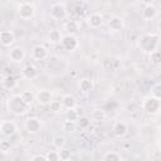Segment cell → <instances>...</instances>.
<instances>
[{
    "label": "cell",
    "mask_w": 161,
    "mask_h": 161,
    "mask_svg": "<svg viewBox=\"0 0 161 161\" xmlns=\"http://www.w3.org/2000/svg\"><path fill=\"white\" fill-rule=\"evenodd\" d=\"M63 36H64V35H63L62 31L58 30V29H52V30L48 33V40H49L52 44H59V43H62Z\"/></svg>",
    "instance_id": "44dd1931"
},
{
    "label": "cell",
    "mask_w": 161,
    "mask_h": 161,
    "mask_svg": "<svg viewBox=\"0 0 161 161\" xmlns=\"http://www.w3.org/2000/svg\"><path fill=\"white\" fill-rule=\"evenodd\" d=\"M62 106L64 109H74L77 107V99L72 94H64L62 97Z\"/></svg>",
    "instance_id": "ffe728a7"
},
{
    "label": "cell",
    "mask_w": 161,
    "mask_h": 161,
    "mask_svg": "<svg viewBox=\"0 0 161 161\" xmlns=\"http://www.w3.org/2000/svg\"><path fill=\"white\" fill-rule=\"evenodd\" d=\"M106 117H107L106 111H103L101 108H97V109H94L92 112V119L96 121V122H102V121L106 119Z\"/></svg>",
    "instance_id": "603a6c76"
},
{
    "label": "cell",
    "mask_w": 161,
    "mask_h": 161,
    "mask_svg": "<svg viewBox=\"0 0 161 161\" xmlns=\"http://www.w3.org/2000/svg\"><path fill=\"white\" fill-rule=\"evenodd\" d=\"M108 29L111 30V31H113V33H118V31H121V30H123V28H125V20H123V18L122 16H119V15H113V16H111L109 19H108Z\"/></svg>",
    "instance_id": "30bf717a"
},
{
    "label": "cell",
    "mask_w": 161,
    "mask_h": 161,
    "mask_svg": "<svg viewBox=\"0 0 161 161\" xmlns=\"http://www.w3.org/2000/svg\"><path fill=\"white\" fill-rule=\"evenodd\" d=\"M18 131V125L13 119H3L0 122V132L5 137H10L15 135Z\"/></svg>",
    "instance_id": "8992f818"
},
{
    "label": "cell",
    "mask_w": 161,
    "mask_h": 161,
    "mask_svg": "<svg viewBox=\"0 0 161 161\" xmlns=\"http://www.w3.org/2000/svg\"><path fill=\"white\" fill-rule=\"evenodd\" d=\"M121 161H123V160H121Z\"/></svg>",
    "instance_id": "ab89813d"
},
{
    "label": "cell",
    "mask_w": 161,
    "mask_h": 161,
    "mask_svg": "<svg viewBox=\"0 0 161 161\" xmlns=\"http://www.w3.org/2000/svg\"><path fill=\"white\" fill-rule=\"evenodd\" d=\"M75 111H77V113H78L79 117H83V116H84V114H83V111H84V109H83L82 107H75Z\"/></svg>",
    "instance_id": "8d00e7d4"
},
{
    "label": "cell",
    "mask_w": 161,
    "mask_h": 161,
    "mask_svg": "<svg viewBox=\"0 0 161 161\" xmlns=\"http://www.w3.org/2000/svg\"><path fill=\"white\" fill-rule=\"evenodd\" d=\"M150 60L153 64H161V50H156L150 54Z\"/></svg>",
    "instance_id": "4dcf8cb0"
},
{
    "label": "cell",
    "mask_w": 161,
    "mask_h": 161,
    "mask_svg": "<svg viewBox=\"0 0 161 161\" xmlns=\"http://www.w3.org/2000/svg\"><path fill=\"white\" fill-rule=\"evenodd\" d=\"M157 31H158V34H161V20H158V23H157Z\"/></svg>",
    "instance_id": "74e56055"
},
{
    "label": "cell",
    "mask_w": 161,
    "mask_h": 161,
    "mask_svg": "<svg viewBox=\"0 0 161 161\" xmlns=\"http://www.w3.org/2000/svg\"><path fill=\"white\" fill-rule=\"evenodd\" d=\"M77 126L82 130H86L91 126V119L87 117V116H83V117H79L78 121H77Z\"/></svg>",
    "instance_id": "83f0119b"
},
{
    "label": "cell",
    "mask_w": 161,
    "mask_h": 161,
    "mask_svg": "<svg viewBox=\"0 0 161 161\" xmlns=\"http://www.w3.org/2000/svg\"><path fill=\"white\" fill-rule=\"evenodd\" d=\"M86 21H87L88 26H91L92 29H98L103 24V15L98 11H93L87 16Z\"/></svg>",
    "instance_id": "7c38bea8"
},
{
    "label": "cell",
    "mask_w": 161,
    "mask_h": 161,
    "mask_svg": "<svg viewBox=\"0 0 161 161\" xmlns=\"http://www.w3.org/2000/svg\"><path fill=\"white\" fill-rule=\"evenodd\" d=\"M1 84H3V87H4L5 89L11 91V89H14V88L18 86V79H16L15 75L8 74V75H4V77H3Z\"/></svg>",
    "instance_id": "d6986e66"
},
{
    "label": "cell",
    "mask_w": 161,
    "mask_h": 161,
    "mask_svg": "<svg viewBox=\"0 0 161 161\" xmlns=\"http://www.w3.org/2000/svg\"><path fill=\"white\" fill-rule=\"evenodd\" d=\"M16 13L20 19L29 20L35 15V5L29 1H21L16 6Z\"/></svg>",
    "instance_id": "277c9868"
},
{
    "label": "cell",
    "mask_w": 161,
    "mask_h": 161,
    "mask_svg": "<svg viewBox=\"0 0 161 161\" xmlns=\"http://www.w3.org/2000/svg\"><path fill=\"white\" fill-rule=\"evenodd\" d=\"M121 160L122 158H121L119 153H117L114 151H109V152L104 153V156L102 158V161H121Z\"/></svg>",
    "instance_id": "d4e9b609"
},
{
    "label": "cell",
    "mask_w": 161,
    "mask_h": 161,
    "mask_svg": "<svg viewBox=\"0 0 161 161\" xmlns=\"http://www.w3.org/2000/svg\"><path fill=\"white\" fill-rule=\"evenodd\" d=\"M0 43L3 47H11L15 43V35L11 30H1L0 31Z\"/></svg>",
    "instance_id": "e0dca14e"
},
{
    "label": "cell",
    "mask_w": 161,
    "mask_h": 161,
    "mask_svg": "<svg viewBox=\"0 0 161 161\" xmlns=\"http://www.w3.org/2000/svg\"><path fill=\"white\" fill-rule=\"evenodd\" d=\"M94 80L91 79V78H82L79 82H78V88L80 92L83 93H88L94 89Z\"/></svg>",
    "instance_id": "ac0fdd59"
},
{
    "label": "cell",
    "mask_w": 161,
    "mask_h": 161,
    "mask_svg": "<svg viewBox=\"0 0 161 161\" xmlns=\"http://www.w3.org/2000/svg\"><path fill=\"white\" fill-rule=\"evenodd\" d=\"M64 117H65L67 121H73V122H77L78 118H79V116H78L75 108H74V109H65Z\"/></svg>",
    "instance_id": "484cf974"
},
{
    "label": "cell",
    "mask_w": 161,
    "mask_h": 161,
    "mask_svg": "<svg viewBox=\"0 0 161 161\" xmlns=\"http://www.w3.org/2000/svg\"><path fill=\"white\" fill-rule=\"evenodd\" d=\"M64 30L67 31V34L75 35L79 31V23L77 20H68L64 24Z\"/></svg>",
    "instance_id": "7402d4cb"
},
{
    "label": "cell",
    "mask_w": 161,
    "mask_h": 161,
    "mask_svg": "<svg viewBox=\"0 0 161 161\" xmlns=\"http://www.w3.org/2000/svg\"><path fill=\"white\" fill-rule=\"evenodd\" d=\"M21 98L25 101V103H28L29 106L33 103V101L35 99V94L31 92V91H24V92H21Z\"/></svg>",
    "instance_id": "4316f807"
},
{
    "label": "cell",
    "mask_w": 161,
    "mask_h": 161,
    "mask_svg": "<svg viewBox=\"0 0 161 161\" xmlns=\"http://www.w3.org/2000/svg\"><path fill=\"white\" fill-rule=\"evenodd\" d=\"M30 55H31V58H33L34 60L40 62V60H44V59H47V58H48L49 52H48V49H47L44 45L38 44V45H34V47L31 48Z\"/></svg>",
    "instance_id": "8fae6325"
},
{
    "label": "cell",
    "mask_w": 161,
    "mask_h": 161,
    "mask_svg": "<svg viewBox=\"0 0 161 161\" xmlns=\"http://www.w3.org/2000/svg\"><path fill=\"white\" fill-rule=\"evenodd\" d=\"M160 106H161V101L152 96H147L142 101V111L151 116L160 113Z\"/></svg>",
    "instance_id": "3957f363"
},
{
    "label": "cell",
    "mask_w": 161,
    "mask_h": 161,
    "mask_svg": "<svg viewBox=\"0 0 161 161\" xmlns=\"http://www.w3.org/2000/svg\"><path fill=\"white\" fill-rule=\"evenodd\" d=\"M52 143H53V146H54L57 150H62V148H64V146H65V137H64L63 135H57V136L53 138Z\"/></svg>",
    "instance_id": "cb8c5ba5"
},
{
    "label": "cell",
    "mask_w": 161,
    "mask_h": 161,
    "mask_svg": "<svg viewBox=\"0 0 161 161\" xmlns=\"http://www.w3.org/2000/svg\"><path fill=\"white\" fill-rule=\"evenodd\" d=\"M38 75H39V72L36 67L33 64H28L21 69V77L26 80H34L38 78Z\"/></svg>",
    "instance_id": "9a60e30c"
},
{
    "label": "cell",
    "mask_w": 161,
    "mask_h": 161,
    "mask_svg": "<svg viewBox=\"0 0 161 161\" xmlns=\"http://www.w3.org/2000/svg\"><path fill=\"white\" fill-rule=\"evenodd\" d=\"M62 47L64 50L67 52H74L78 45H79V39L77 38V35H70V34H65L63 36V40H62Z\"/></svg>",
    "instance_id": "52a82bcc"
},
{
    "label": "cell",
    "mask_w": 161,
    "mask_h": 161,
    "mask_svg": "<svg viewBox=\"0 0 161 161\" xmlns=\"http://www.w3.org/2000/svg\"><path fill=\"white\" fill-rule=\"evenodd\" d=\"M25 58V50L21 47H13L9 50V59L14 63H21Z\"/></svg>",
    "instance_id": "5bb4252c"
},
{
    "label": "cell",
    "mask_w": 161,
    "mask_h": 161,
    "mask_svg": "<svg viewBox=\"0 0 161 161\" xmlns=\"http://www.w3.org/2000/svg\"><path fill=\"white\" fill-rule=\"evenodd\" d=\"M58 152H59V156H60V160H62V161H68V160L70 158V156H72L70 151L67 150V148H62V150H59Z\"/></svg>",
    "instance_id": "e575fe53"
},
{
    "label": "cell",
    "mask_w": 161,
    "mask_h": 161,
    "mask_svg": "<svg viewBox=\"0 0 161 161\" xmlns=\"http://www.w3.org/2000/svg\"><path fill=\"white\" fill-rule=\"evenodd\" d=\"M112 131H113V135L117 137V138H122L127 135L128 132V126L126 122L123 121H116L113 123V127H112Z\"/></svg>",
    "instance_id": "2e32d148"
},
{
    "label": "cell",
    "mask_w": 161,
    "mask_h": 161,
    "mask_svg": "<svg viewBox=\"0 0 161 161\" xmlns=\"http://www.w3.org/2000/svg\"><path fill=\"white\" fill-rule=\"evenodd\" d=\"M151 96L161 101V83H156L151 88Z\"/></svg>",
    "instance_id": "f546056e"
},
{
    "label": "cell",
    "mask_w": 161,
    "mask_h": 161,
    "mask_svg": "<svg viewBox=\"0 0 161 161\" xmlns=\"http://www.w3.org/2000/svg\"><path fill=\"white\" fill-rule=\"evenodd\" d=\"M30 161H48V160H47V156L44 155H34Z\"/></svg>",
    "instance_id": "d590c367"
},
{
    "label": "cell",
    "mask_w": 161,
    "mask_h": 161,
    "mask_svg": "<svg viewBox=\"0 0 161 161\" xmlns=\"http://www.w3.org/2000/svg\"><path fill=\"white\" fill-rule=\"evenodd\" d=\"M11 150V143H10V141H8V140H1V142H0V151L3 152V153H8L9 151Z\"/></svg>",
    "instance_id": "1f68e13d"
},
{
    "label": "cell",
    "mask_w": 161,
    "mask_h": 161,
    "mask_svg": "<svg viewBox=\"0 0 161 161\" xmlns=\"http://www.w3.org/2000/svg\"><path fill=\"white\" fill-rule=\"evenodd\" d=\"M157 14H158V9L153 3H146L145 4V6L142 9V18L145 20H147V21L152 20L157 16Z\"/></svg>",
    "instance_id": "4fadbf2b"
},
{
    "label": "cell",
    "mask_w": 161,
    "mask_h": 161,
    "mask_svg": "<svg viewBox=\"0 0 161 161\" xmlns=\"http://www.w3.org/2000/svg\"><path fill=\"white\" fill-rule=\"evenodd\" d=\"M50 16L54 20H62L67 16V6L64 3H54L50 6Z\"/></svg>",
    "instance_id": "5b68a950"
},
{
    "label": "cell",
    "mask_w": 161,
    "mask_h": 161,
    "mask_svg": "<svg viewBox=\"0 0 161 161\" xmlns=\"http://www.w3.org/2000/svg\"><path fill=\"white\" fill-rule=\"evenodd\" d=\"M160 113H161V106H160Z\"/></svg>",
    "instance_id": "f35d334b"
},
{
    "label": "cell",
    "mask_w": 161,
    "mask_h": 161,
    "mask_svg": "<svg viewBox=\"0 0 161 161\" xmlns=\"http://www.w3.org/2000/svg\"><path fill=\"white\" fill-rule=\"evenodd\" d=\"M35 99L39 104L42 106H50V103L54 101L53 99V93L52 91L47 89V88H43V89H39L35 94Z\"/></svg>",
    "instance_id": "9c48e42d"
},
{
    "label": "cell",
    "mask_w": 161,
    "mask_h": 161,
    "mask_svg": "<svg viewBox=\"0 0 161 161\" xmlns=\"http://www.w3.org/2000/svg\"><path fill=\"white\" fill-rule=\"evenodd\" d=\"M49 108H50L52 112H55V113L59 112V111H62V108H63V106H62V101H53V102L50 103Z\"/></svg>",
    "instance_id": "836d02e7"
},
{
    "label": "cell",
    "mask_w": 161,
    "mask_h": 161,
    "mask_svg": "<svg viewBox=\"0 0 161 161\" xmlns=\"http://www.w3.org/2000/svg\"><path fill=\"white\" fill-rule=\"evenodd\" d=\"M30 106L25 103L20 94H13L6 99V109L14 116H23L29 111Z\"/></svg>",
    "instance_id": "7a4b0ae2"
},
{
    "label": "cell",
    "mask_w": 161,
    "mask_h": 161,
    "mask_svg": "<svg viewBox=\"0 0 161 161\" xmlns=\"http://www.w3.org/2000/svg\"><path fill=\"white\" fill-rule=\"evenodd\" d=\"M45 156H47L48 161H62L58 151H49V152H47Z\"/></svg>",
    "instance_id": "d6a6232c"
},
{
    "label": "cell",
    "mask_w": 161,
    "mask_h": 161,
    "mask_svg": "<svg viewBox=\"0 0 161 161\" xmlns=\"http://www.w3.org/2000/svg\"><path fill=\"white\" fill-rule=\"evenodd\" d=\"M160 44H161V36L157 33H145L137 38L138 49L148 55L151 53L158 50Z\"/></svg>",
    "instance_id": "6da1fadb"
},
{
    "label": "cell",
    "mask_w": 161,
    "mask_h": 161,
    "mask_svg": "<svg viewBox=\"0 0 161 161\" xmlns=\"http://www.w3.org/2000/svg\"><path fill=\"white\" fill-rule=\"evenodd\" d=\"M24 127H25V130H26L28 133L34 135V133H38V132L42 130L43 122H42V119L38 118V117H29V118L25 121Z\"/></svg>",
    "instance_id": "ba28073f"
},
{
    "label": "cell",
    "mask_w": 161,
    "mask_h": 161,
    "mask_svg": "<svg viewBox=\"0 0 161 161\" xmlns=\"http://www.w3.org/2000/svg\"><path fill=\"white\" fill-rule=\"evenodd\" d=\"M77 128V122H73V121H64L63 122V131L65 132H74Z\"/></svg>",
    "instance_id": "f1b7e54d"
}]
</instances>
